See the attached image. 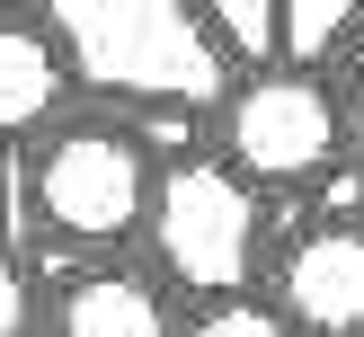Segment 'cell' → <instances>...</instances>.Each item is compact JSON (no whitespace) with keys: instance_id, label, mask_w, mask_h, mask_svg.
<instances>
[{"instance_id":"30bf717a","label":"cell","mask_w":364,"mask_h":337,"mask_svg":"<svg viewBox=\"0 0 364 337\" xmlns=\"http://www.w3.org/2000/svg\"><path fill=\"white\" fill-rule=\"evenodd\" d=\"M178 337H294V319H284L276 302H249L240 293V302H205Z\"/></svg>"},{"instance_id":"7a4b0ae2","label":"cell","mask_w":364,"mask_h":337,"mask_svg":"<svg viewBox=\"0 0 364 337\" xmlns=\"http://www.w3.org/2000/svg\"><path fill=\"white\" fill-rule=\"evenodd\" d=\"M151 266H160V293H196V302H240L249 275L267 258V195L231 169L223 151H196L169 160L151 177Z\"/></svg>"},{"instance_id":"8992f818","label":"cell","mask_w":364,"mask_h":337,"mask_svg":"<svg viewBox=\"0 0 364 337\" xmlns=\"http://www.w3.org/2000/svg\"><path fill=\"white\" fill-rule=\"evenodd\" d=\"M71 124V62L45 18H0V142H45Z\"/></svg>"},{"instance_id":"7c38bea8","label":"cell","mask_w":364,"mask_h":337,"mask_svg":"<svg viewBox=\"0 0 364 337\" xmlns=\"http://www.w3.org/2000/svg\"><path fill=\"white\" fill-rule=\"evenodd\" d=\"M347 142H355V160H364V80H355V98H347Z\"/></svg>"},{"instance_id":"52a82bcc","label":"cell","mask_w":364,"mask_h":337,"mask_svg":"<svg viewBox=\"0 0 364 337\" xmlns=\"http://www.w3.org/2000/svg\"><path fill=\"white\" fill-rule=\"evenodd\" d=\"M53 337H178V311L160 293V275L98 266V275H71L53 293Z\"/></svg>"},{"instance_id":"9c48e42d","label":"cell","mask_w":364,"mask_h":337,"mask_svg":"<svg viewBox=\"0 0 364 337\" xmlns=\"http://www.w3.org/2000/svg\"><path fill=\"white\" fill-rule=\"evenodd\" d=\"M364 27L355 0H284V71H320L329 53H347Z\"/></svg>"},{"instance_id":"277c9868","label":"cell","mask_w":364,"mask_h":337,"mask_svg":"<svg viewBox=\"0 0 364 337\" xmlns=\"http://www.w3.org/2000/svg\"><path fill=\"white\" fill-rule=\"evenodd\" d=\"M223 160L249 187H320L347 160V98L320 71H258L223 98Z\"/></svg>"},{"instance_id":"ba28073f","label":"cell","mask_w":364,"mask_h":337,"mask_svg":"<svg viewBox=\"0 0 364 337\" xmlns=\"http://www.w3.org/2000/svg\"><path fill=\"white\" fill-rule=\"evenodd\" d=\"M205 35H213V53H223V71L240 62V80L284 71V0H213Z\"/></svg>"},{"instance_id":"8fae6325","label":"cell","mask_w":364,"mask_h":337,"mask_svg":"<svg viewBox=\"0 0 364 337\" xmlns=\"http://www.w3.org/2000/svg\"><path fill=\"white\" fill-rule=\"evenodd\" d=\"M0 337H36V284L9 248H0Z\"/></svg>"},{"instance_id":"3957f363","label":"cell","mask_w":364,"mask_h":337,"mask_svg":"<svg viewBox=\"0 0 364 337\" xmlns=\"http://www.w3.org/2000/svg\"><path fill=\"white\" fill-rule=\"evenodd\" d=\"M151 151H142V133H124V124H53L45 142H36L27 160V213L45 240L63 248H124L142 240V222H151Z\"/></svg>"},{"instance_id":"5b68a950","label":"cell","mask_w":364,"mask_h":337,"mask_svg":"<svg viewBox=\"0 0 364 337\" xmlns=\"http://www.w3.org/2000/svg\"><path fill=\"white\" fill-rule=\"evenodd\" d=\"M276 311L294 337H364V222H311L276 258Z\"/></svg>"},{"instance_id":"6da1fadb","label":"cell","mask_w":364,"mask_h":337,"mask_svg":"<svg viewBox=\"0 0 364 337\" xmlns=\"http://www.w3.org/2000/svg\"><path fill=\"white\" fill-rule=\"evenodd\" d=\"M71 62V89H98L142 116H223L231 71L205 35V9L187 0H53L36 9Z\"/></svg>"}]
</instances>
